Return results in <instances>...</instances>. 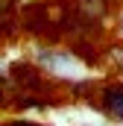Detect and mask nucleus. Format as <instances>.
I'll use <instances>...</instances> for the list:
<instances>
[{
	"instance_id": "nucleus-1",
	"label": "nucleus",
	"mask_w": 123,
	"mask_h": 126,
	"mask_svg": "<svg viewBox=\"0 0 123 126\" xmlns=\"http://www.w3.org/2000/svg\"><path fill=\"white\" fill-rule=\"evenodd\" d=\"M106 106H108L117 117H123V88L120 85H114V88L106 91Z\"/></svg>"
},
{
	"instance_id": "nucleus-2",
	"label": "nucleus",
	"mask_w": 123,
	"mask_h": 126,
	"mask_svg": "<svg viewBox=\"0 0 123 126\" xmlns=\"http://www.w3.org/2000/svg\"><path fill=\"white\" fill-rule=\"evenodd\" d=\"M18 126H24V123H18Z\"/></svg>"
}]
</instances>
